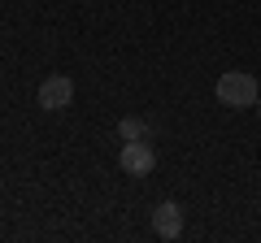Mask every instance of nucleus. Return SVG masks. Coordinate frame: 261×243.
Segmentation results:
<instances>
[{"label": "nucleus", "mask_w": 261, "mask_h": 243, "mask_svg": "<svg viewBox=\"0 0 261 243\" xmlns=\"http://www.w3.org/2000/svg\"><path fill=\"white\" fill-rule=\"evenodd\" d=\"M218 104H226V109H252L261 96L257 78L248 74V70H226V74H218Z\"/></svg>", "instance_id": "obj_1"}, {"label": "nucleus", "mask_w": 261, "mask_h": 243, "mask_svg": "<svg viewBox=\"0 0 261 243\" xmlns=\"http://www.w3.org/2000/svg\"><path fill=\"white\" fill-rule=\"evenodd\" d=\"M118 169H122V174H130V178H148L152 169H157V152H152V143H148V139H130V143H122V152H118Z\"/></svg>", "instance_id": "obj_2"}, {"label": "nucleus", "mask_w": 261, "mask_h": 243, "mask_svg": "<svg viewBox=\"0 0 261 243\" xmlns=\"http://www.w3.org/2000/svg\"><path fill=\"white\" fill-rule=\"evenodd\" d=\"M35 100H39V109H44V113L70 109V100H74V78H70V74H48L44 83H39Z\"/></svg>", "instance_id": "obj_3"}, {"label": "nucleus", "mask_w": 261, "mask_h": 243, "mask_svg": "<svg viewBox=\"0 0 261 243\" xmlns=\"http://www.w3.org/2000/svg\"><path fill=\"white\" fill-rule=\"evenodd\" d=\"M152 230H157L161 239H178V234H183V208H178L174 200H161V204L152 208Z\"/></svg>", "instance_id": "obj_4"}, {"label": "nucleus", "mask_w": 261, "mask_h": 243, "mask_svg": "<svg viewBox=\"0 0 261 243\" xmlns=\"http://www.w3.org/2000/svg\"><path fill=\"white\" fill-rule=\"evenodd\" d=\"M148 135H152V131H148V122H144V117H122V122H118V139H122V143L148 139Z\"/></svg>", "instance_id": "obj_5"}, {"label": "nucleus", "mask_w": 261, "mask_h": 243, "mask_svg": "<svg viewBox=\"0 0 261 243\" xmlns=\"http://www.w3.org/2000/svg\"><path fill=\"white\" fill-rule=\"evenodd\" d=\"M252 109H257V117H261V96H257V104H252Z\"/></svg>", "instance_id": "obj_6"}]
</instances>
